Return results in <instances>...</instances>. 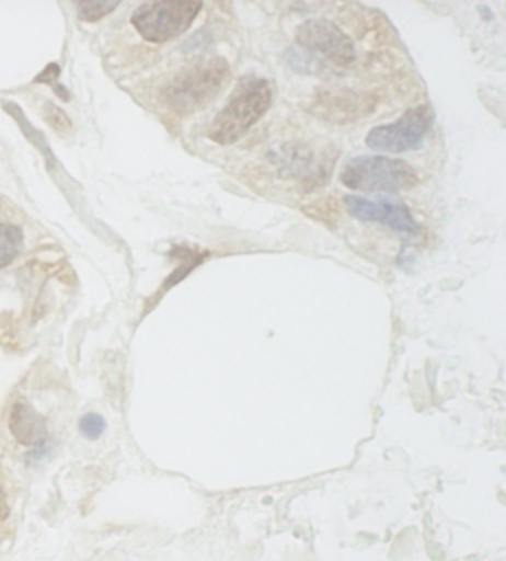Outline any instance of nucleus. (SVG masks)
<instances>
[{"mask_svg":"<svg viewBox=\"0 0 506 561\" xmlns=\"http://www.w3.org/2000/svg\"><path fill=\"white\" fill-rule=\"evenodd\" d=\"M272 104V87L267 79L245 75L217 113L208 129V137L220 146L240 141L266 115Z\"/></svg>","mask_w":506,"mask_h":561,"instance_id":"obj_2","label":"nucleus"},{"mask_svg":"<svg viewBox=\"0 0 506 561\" xmlns=\"http://www.w3.org/2000/svg\"><path fill=\"white\" fill-rule=\"evenodd\" d=\"M46 119H48V123L51 124L57 131H67V129L72 128L69 116L60 111L56 104H46Z\"/></svg>","mask_w":506,"mask_h":561,"instance_id":"obj_13","label":"nucleus"},{"mask_svg":"<svg viewBox=\"0 0 506 561\" xmlns=\"http://www.w3.org/2000/svg\"><path fill=\"white\" fill-rule=\"evenodd\" d=\"M336 159L332 149L300 144L284 145L278 152L272 154V162L279 175L286 180H296L307 191L327 183Z\"/></svg>","mask_w":506,"mask_h":561,"instance_id":"obj_6","label":"nucleus"},{"mask_svg":"<svg viewBox=\"0 0 506 561\" xmlns=\"http://www.w3.org/2000/svg\"><path fill=\"white\" fill-rule=\"evenodd\" d=\"M357 60L353 39L333 21L313 19L300 24L296 46L286 54L287 65L295 72L312 77H330Z\"/></svg>","mask_w":506,"mask_h":561,"instance_id":"obj_1","label":"nucleus"},{"mask_svg":"<svg viewBox=\"0 0 506 561\" xmlns=\"http://www.w3.org/2000/svg\"><path fill=\"white\" fill-rule=\"evenodd\" d=\"M58 73H60V69H58V67L56 65H51L49 67H46L45 72L42 73L41 77L36 79V81L53 83V85H56V87H54V90H56L57 94L58 95L62 94V98H65V100H69V94H67L65 88H62V85H58V83H56Z\"/></svg>","mask_w":506,"mask_h":561,"instance_id":"obj_14","label":"nucleus"},{"mask_svg":"<svg viewBox=\"0 0 506 561\" xmlns=\"http://www.w3.org/2000/svg\"><path fill=\"white\" fill-rule=\"evenodd\" d=\"M79 430L88 439H99L106 430V421L97 413H88L79 421Z\"/></svg>","mask_w":506,"mask_h":561,"instance_id":"obj_12","label":"nucleus"},{"mask_svg":"<svg viewBox=\"0 0 506 561\" xmlns=\"http://www.w3.org/2000/svg\"><path fill=\"white\" fill-rule=\"evenodd\" d=\"M10 430L14 438L23 446L41 447L48 443V428L44 416L31 405L19 401L12 408Z\"/></svg>","mask_w":506,"mask_h":561,"instance_id":"obj_9","label":"nucleus"},{"mask_svg":"<svg viewBox=\"0 0 506 561\" xmlns=\"http://www.w3.org/2000/svg\"><path fill=\"white\" fill-rule=\"evenodd\" d=\"M79 19L83 21H97L104 15L111 14L119 5V0H88L77 2Z\"/></svg>","mask_w":506,"mask_h":561,"instance_id":"obj_11","label":"nucleus"},{"mask_svg":"<svg viewBox=\"0 0 506 561\" xmlns=\"http://www.w3.org/2000/svg\"><path fill=\"white\" fill-rule=\"evenodd\" d=\"M8 516H10V506H8L5 493H3V489L0 488V522L7 520Z\"/></svg>","mask_w":506,"mask_h":561,"instance_id":"obj_15","label":"nucleus"},{"mask_svg":"<svg viewBox=\"0 0 506 561\" xmlns=\"http://www.w3.org/2000/svg\"><path fill=\"white\" fill-rule=\"evenodd\" d=\"M200 10L203 2L191 0L150 2L137 8L131 16V23L143 39L162 44L189 31Z\"/></svg>","mask_w":506,"mask_h":561,"instance_id":"obj_5","label":"nucleus"},{"mask_svg":"<svg viewBox=\"0 0 506 561\" xmlns=\"http://www.w3.org/2000/svg\"><path fill=\"white\" fill-rule=\"evenodd\" d=\"M229 62L207 58L184 69L165 87L164 100L179 115H192L215 102L230 82Z\"/></svg>","mask_w":506,"mask_h":561,"instance_id":"obj_3","label":"nucleus"},{"mask_svg":"<svg viewBox=\"0 0 506 561\" xmlns=\"http://www.w3.org/2000/svg\"><path fill=\"white\" fill-rule=\"evenodd\" d=\"M345 208L354 219L384 225L395 232L416 233L419 230L412 211L403 203L371 201L358 195H348L345 198Z\"/></svg>","mask_w":506,"mask_h":561,"instance_id":"obj_8","label":"nucleus"},{"mask_svg":"<svg viewBox=\"0 0 506 561\" xmlns=\"http://www.w3.org/2000/svg\"><path fill=\"white\" fill-rule=\"evenodd\" d=\"M434 123V112L426 104L409 108L394 124L379 125L367 134L368 148L388 153H405L424 145Z\"/></svg>","mask_w":506,"mask_h":561,"instance_id":"obj_7","label":"nucleus"},{"mask_svg":"<svg viewBox=\"0 0 506 561\" xmlns=\"http://www.w3.org/2000/svg\"><path fill=\"white\" fill-rule=\"evenodd\" d=\"M341 182L350 191L395 194L416 186L419 178L403 159L358 157L343 167Z\"/></svg>","mask_w":506,"mask_h":561,"instance_id":"obj_4","label":"nucleus"},{"mask_svg":"<svg viewBox=\"0 0 506 561\" xmlns=\"http://www.w3.org/2000/svg\"><path fill=\"white\" fill-rule=\"evenodd\" d=\"M23 247V232L12 225H0V270L11 265Z\"/></svg>","mask_w":506,"mask_h":561,"instance_id":"obj_10","label":"nucleus"}]
</instances>
